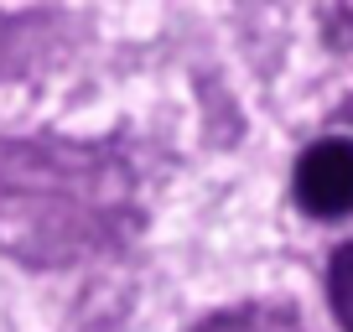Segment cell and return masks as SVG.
Segmentation results:
<instances>
[{
	"label": "cell",
	"instance_id": "2",
	"mask_svg": "<svg viewBox=\"0 0 353 332\" xmlns=\"http://www.w3.org/2000/svg\"><path fill=\"white\" fill-rule=\"evenodd\" d=\"M327 301H332V317L343 322V332H353V244H343L327 265Z\"/></svg>",
	"mask_w": 353,
	"mask_h": 332
},
{
	"label": "cell",
	"instance_id": "1",
	"mask_svg": "<svg viewBox=\"0 0 353 332\" xmlns=\"http://www.w3.org/2000/svg\"><path fill=\"white\" fill-rule=\"evenodd\" d=\"M296 198L312 218L353 213V141L348 135H327V141L307 145V156L296 161Z\"/></svg>",
	"mask_w": 353,
	"mask_h": 332
}]
</instances>
